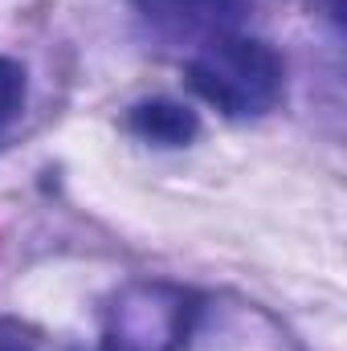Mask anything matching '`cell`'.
Here are the masks:
<instances>
[{"label":"cell","instance_id":"obj_3","mask_svg":"<svg viewBox=\"0 0 347 351\" xmlns=\"http://www.w3.org/2000/svg\"><path fill=\"white\" fill-rule=\"evenodd\" d=\"M131 131L139 139H147V143H160V147H184V143H192L200 123L184 102L152 98V102H139L131 110Z\"/></svg>","mask_w":347,"mask_h":351},{"label":"cell","instance_id":"obj_5","mask_svg":"<svg viewBox=\"0 0 347 351\" xmlns=\"http://www.w3.org/2000/svg\"><path fill=\"white\" fill-rule=\"evenodd\" d=\"M0 351H37V348H33V339H29L16 323L0 319Z\"/></svg>","mask_w":347,"mask_h":351},{"label":"cell","instance_id":"obj_2","mask_svg":"<svg viewBox=\"0 0 347 351\" xmlns=\"http://www.w3.org/2000/svg\"><path fill=\"white\" fill-rule=\"evenodd\" d=\"M254 0H139V12L172 41H208L233 33Z\"/></svg>","mask_w":347,"mask_h":351},{"label":"cell","instance_id":"obj_1","mask_svg":"<svg viewBox=\"0 0 347 351\" xmlns=\"http://www.w3.org/2000/svg\"><path fill=\"white\" fill-rule=\"evenodd\" d=\"M188 86L233 119L261 114L282 94V58L258 37L221 33L188 62Z\"/></svg>","mask_w":347,"mask_h":351},{"label":"cell","instance_id":"obj_4","mask_svg":"<svg viewBox=\"0 0 347 351\" xmlns=\"http://www.w3.org/2000/svg\"><path fill=\"white\" fill-rule=\"evenodd\" d=\"M21 102H25V70L12 58H0V127L16 119Z\"/></svg>","mask_w":347,"mask_h":351}]
</instances>
